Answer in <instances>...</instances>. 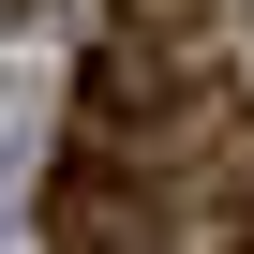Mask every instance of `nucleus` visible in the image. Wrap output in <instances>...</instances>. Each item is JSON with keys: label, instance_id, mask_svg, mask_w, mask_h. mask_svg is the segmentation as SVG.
<instances>
[{"label": "nucleus", "instance_id": "nucleus-1", "mask_svg": "<svg viewBox=\"0 0 254 254\" xmlns=\"http://www.w3.org/2000/svg\"><path fill=\"white\" fill-rule=\"evenodd\" d=\"M45 239L60 254H165V194L135 180V150H75L45 180Z\"/></svg>", "mask_w": 254, "mask_h": 254}, {"label": "nucleus", "instance_id": "nucleus-2", "mask_svg": "<svg viewBox=\"0 0 254 254\" xmlns=\"http://www.w3.org/2000/svg\"><path fill=\"white\" fill-rule=\"evenodd\" d=\"M15 15H45V0H15Z\"/></svg>", "mask_w": 254, "mask_h": 254}]
</instances>
